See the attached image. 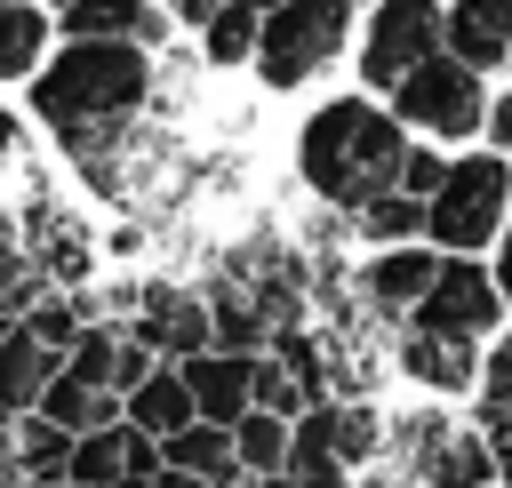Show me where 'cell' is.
<instances>
[{"mask_svg":"<svg viewBox=\"0 0 512 488\" xmlns=\"http://www.w3.org/2000/svg\"><path fill=\"white\" fill-rule=\"evenodd\" d=\"M24 152V128H16V112H0V160H16Z\"/></svg>","mask_w":512,"mask_h":488,"instance_id":"cell-30","label":"cell"},{"mask_svg":"<svg viewBox=\"0 0 512 488\" xmlns=\"http://www.w3.org/2000/svg\"><path fill=\"white\" fill-rule=\"evenodd\" d=\"M480 448H488V472H504L512 480V408H480Z\"/></svg>","mask_w":512,"mask_h":488,"instance_id":"cell-28","label":"cell"},{"mask_svg":"<svg viewBox=\"0 0 512 488\" xmlns=\"http://www.w3.org/2000/svg\"><path fill=\"white\" fill-rule=\"evenodd\" d=\"M176 376H184V392H192V416H208V424H232V416L248 408L256 352H192V360H176Z\"/></svg>","mask_w":512,"mask_h":488,"instance_id":"cell-10","label":"cell"},{"mask_svg":"<svg viewBox=\"0 0 512 488\" xmlns=\"http://www.w3.org/2000/svg\"><path fill=\"white\" fill-rule=\"evenodd\" d=\"M144 88H152V48H136V40H72V48L32 80V112L64 136L72 160L96 168L104 144L136 120Z\"/></svg>","mask_w":512,"mask_h":488,"instance_id":"cell-1","label":"cell"},{"mask_svg":"<svg viewBox=\"0 0 512 488\" xmlns=\"http://www.w3.org/2000/svg\"><path fill=\"white\" fill-rule=\"evenodd\" d=\"M64 32L72 40H160V8L152 0H64Z\"/></svg>","mask_w":512,"mask_h":488,"instance_id":"cell-13","label":"cell"},{"mask_svg":"<svg viewBox=\"0 0 512 488\" xmlns=\"http://www.w3.org/2000/svg\"><path fill=\"white\" fill-rule=\"evenodd\" d=\"M216 488H264V480H240V472H232V480H216Z\"/></svg>","mask_w":512,"mask_h":488,"instance_id":"cell-34","label":"cell"},{"mask_svg":"<svg viewBox=\"0 0 512 488\" xmlns=\"http://www.w3.org/2000/svg\"><path fill=\"white\" fill-rule=\"evenodd\" d=\"M200 312H208V352H264V336H272V320L248 288H216Z\"/></svg>","mask_w":512,"mask_h":488,"instance_id":"cell-18","label":"cell"},{"mask_svg":"<svg viewBox=\"0 0 512 488\" xmlns=\"http://www.w3.org/2000/svg\"><path fill=\"white\" fill-rule=\"evenodd\" d=\"M40 48H48V24L32 16V0H8V8H0V80L32 72Z\"/></svg>","mask_w":512,"mask_h":488,"instance_id":"cell-24","label":"cell"},{"mask_svg":"<svg viewBox=\"0 0 512 488\" xmlns=\"http://www.w3.org/2000/svg\"><path fill=\"white\" fill-rule=\"evenodd\" d=\"M56 8H64V0H56Z\"/></svg>","mask_w":512,"mask_h":488,"instance_id":"cell-40","label":"cell"},{"mask_svg":"<svg viewBox=\"0 0 512 488\" xmlns=\"http://www.w3.org/2000/svg\"><path fill=\"white\" fill-rule=\"evenodd\" d=\"M440 40H448L456 64H472V72L504 64V56H512V0H456V8L440 16Z\"/></svg>","mask_w":512,"mask_h":488,"instance_id":"cell-11","label":"cell"},{"mask_svg":"<svg viewBox=\"0 0 512 488\" xmlns=\"http://www.w3.org/2000/svg\"><path fill=\"white\" fill-rule=\"evenodd\" d=\"M400 464L416 472V488H488V448L472 432H448L440 416H400L392 424Z\"/></svg>","mask_w":512,"mask_h":488,"instance_id":"cell-7","label":"cell"},{"mask_svg":"<svg viewBox=\"0 0 512 488\" xmlns=\"http://www.w3.org/2000/svg\"><path fill=\"white\" fill-rule=\"evenodd\" d=\"M128 424H136V432H152V440H168L176 424H192V392H184L176 360H160L152 376H136V384H128Z\"/></svg>","mask_w":512,"mask_h":488,"instance_id":"cell-15","label":"cell"},{"mask_svg":"<svg viewBox=\"0 0 512 488\" xmlns=\"http://www.w3.org/2000/svg\"><path fill=\"white\" fill-rule=\"evenodd\" d=\"M256 8H280V0H256Z\"/></svg>","mask_w":512,"mask_h":488,"instance_id":"cell-38","label":"cell"},{"mask_svg":"<svg viewBox=\"0 0 512 488\" xmlns=\"http://www.w3.org/2000/svg\"><path fill=\"white\" fill-rule=\"evenodd\" d=\"M504 208H512L504 160H456V168H440V184L424 200V240L432 248H488Z\"/></svg>","mask_w":512,"mask_h":488,"instance_id":"cell-4","label":"cell"},{"mask_svg":"<svg viewBox=\"0 0 512 488\" xmlns=\"http://www.w3.org/2000/svg\"><path fill=\"white\" fill-rule=\"evenodd\" d=\"M344 32H352V0H280L264 8L248 64L264 72V88H304L320 64L344 56Z\"/></svg>","mask_w":512,"mask_h":488,"instance_id":"cell-3","label":"cell"},{"mask_svg":"<svg viewBox=\"0 0 512 488\" xmlns=\"http://www.w3.org/2000/svg\"><path fill=\"white\" fill-rule=\"evenodd\" d=\"M160 464H176V472H192V480H232L240 464H232V432L224 424H208V416H192V424H176L168 440H160Z\"/></svg>","mask_w":512,"mask_h":488,"instance_id":"cell-16","label":"cell"},{"mask_svg":"<svg viewBox=\"0 0 512 488\" xmlns=\"http://www.w3.org/2000/svg\"><path fill=\"white\" fill-rule=\"evenodd\" d=\"M496 312H504V296H496V280L480 272V264H464V256H448L432 280H424V296L408 304V328H424V336H456V344H472V336H488L496 328Z\"/></svg>","mask_w":512,"mask_h":488,"instance_id":"cell-6","label":"cell"},{"mask_svg":"<svg viewBox=\"0 0 512 488\" xmlns=\"http://www.w3.org/2000/svg\"><path fill=\"white\" fill-rule=\"evenodd\" d=\"M0 8H8V0H0Z\"/></svg>","mask_w":512,"mask_h":488,"instance_id":"cell-39","label":"cell"},{"mask_svg":"<svg viewBox=\"0 0 512 488\" xmlns=\"http://www.w3.org/2000/svg\"><path fill=\"white\" fill-rule=\"evenodd\" d=\"M104 488H152V480H104Z\"/></svg>","mask_w":512,"mask_h":488,"instance_id":"cell-36","label":"cell"},{"mask_svg":"<svg viewBox=\"0 0 512 488\" xmlns=\"http://www.w3.org/2000/svg\"><path fill=\"white\" fill-rule=\"evenodd\" d=\"M424 56H440V8H432V0H384V8L368 16L360 72L384 88V80H400V72L424 64Z\"/></svg>","mask_w":512,"mask_h":488,"instance_id":"cell-8","label":"cell"},{"mask_svg":"<svg viewBox=\"0 0 512 488\" xmlns=\"http://www.w3.org/2000/svg\"><path fill=\"white\" fill-rule=\"evenodd\" d=\"M440 152H424V144H400V168H392V192H408V200H432V184H440Z\"/></svg>","mask_w":512,"mask_h":488,"instance_id":"cell-27","label":"cell"},{"mask_svg":"<svg viewBox=\"0 0 512 488\" xmlns=\"http://www.w3.org/2000/svg\"><path fill=\"white\" fill-rule=\"evenodd\" d=\"M480 376H488V400H496V408H512V336L488 352V368H480Z\"/></svg>","mask_w":512,"mask_h":488,"instance_id":"cell-29","label":"cell"},{"mask_svg":"<svg viewBox=\"0 0 512 488\" xmlns=\"http://www.w3.org/2000/svg\"><path fill=\"white\" fill-rule=\"evenodd\" d=\"M328 448H336V464L352 472V464H368V456L384 448V424H376L368 408H344V400H336V416H328Z\"/></svg>","mask_w":512,"mask_h":488,"instance_id":"cell-26","label":"cell"},{"mask_svg":"<svg viewBox=\"0 0 512 488\" xmlns=\"http://www.w3.org/2000/svg\"><path fill=\"white\" fill-rule=\"evenodd\" d=\"M224 432H232V464H240V472H256V480L272 488V480H280V464H288V416L240 408Z\"/></svg>","mask_w":512,"mask_h":488,"instance_id":"cell-19","label":"cell"},{"mask_svg":"<svg viewBox=\"0 0 512 488\" xmlns=\"http://www.w3.org/2000/svg\"><path fill=\"white\" fill-rule=\"evenodd\" d=\"M400 144H408V136H400L392 112H376V104H360V96H336V104H320V112L304 120V136H296V168H304V184H312L320 200L360 208L368 192L392 184Z\"/></svg>","mask_w":512,"mask_h":488,"instance_id":"cell-2","label":"cell"},{"mask_svg":"<svg viewBox=\"0 0 512 488\" xmlns=\"http://www.w3.org/2000/svg\"><path fill=\"white\" fill-rule=\"evenodd\" d=\"M480 112H488V96H480V72H472V64L424 56V64H408V72L392 80V120H416V128H432V136H472Z\"/></svg>","mask_w":512,"mask_h":488,"instance_id":"cell-5","label":"cell"},{"mask_svg":"<svg viewBox=\"0 0 512 488\" xmlns=\"http://www.w3.org/2000/svg\"><path fill=\"white\" fill-rule=\"evenodd\" d=\"M168 8H176L184 24H208V16H216V0H168Z\"/></svg>","mask_w":512,"mask_h":488,"instance_id":"cell-32","label":"cell"},{"mask_svg":"<svg viewBox=\"0 0 512 488\" xmlns=\"http://www.w3.org/2000/svg\"><path fill=\"white\" fill-rule=\"evenodd\" d=\"M440 272V256L432 248H384L368 272H360V296L376 304V312H408L416 296H424V280Z\"/></svg>","mask_w":512,"mask_h":488,"instance_id":"cell-14","label":"cell"},{"mask_svg":"<svg viewBox=\"0 0 512 488\" xmlns=\"http://www.w3.org/2000/svg\"><path fill=\"white\" fill-rule=\"evenodd\" d=\"M32 408H40L48 424H64V432H96V424H120V392H96V384H72V376H48Z\"/></svg>","mask_w":512,"mask_h":488,"instance_id":"cell-20","label":"cell"},{"mask_svg":"<svg viewBox=\"0 0 512 488\" xmlns=\"http://www.w3.org/2000/svg\"><path fill=\"white\" fill-rule=\"evenodd\" d=\"M40 488H80V480H40Z\"/></svg>","mask_w":512,"mask_h":488,"instance_id":"cell-37","label":"cell"},{"mask_svg":"<svg viewBox=\"0 0 512 488\" xmlns=\"http://www.w3.org/2000/svg\"><path fill=\"white\" fill-rule=\"evenodd\" d=\"M256 24H264V8H256V0H216V16L200 24V32H208V64H248Z\"/></svg>","mask_w":512,"mask_h":488,"instance_id":"cell-22","label":"cell"},{"mask_svg":"<svg viewBox=\"0 0 512 488\" xmlns=\"http://www.w3.org/2000/svg\"><path fill=\"white\" fill-rule=\"evenodd\" d=\"M352 216H360V232H368L376 248H384V240H416V232H424V200H408V192H392V184H384V192H368Z\"/></svg>","mask_w":512,"mask_h":488,"instance_id":"cell-23","label":"cell"},{"mask_svg":"<svg viewBox=\"0 0 512 488\" xmlns=\"http://www.w3.org/2000/svg\"><path fill=\"white\" fill-rule=\"evenodd\" d=\"M32 256H40V280H80L88 272V240L56 208H32Z\"/></svg>","mask_w":512,"mask_h":488,"instance_id":"cell-21","label":"cell"},{"mask_svg":"<svg viewBox=\"0 0 512 488\" xmlns=\"http://www.w3.org/2000/svg\"><path fill=\"white\" fill-rule=\"evenodd\" d=\"M152 488H208V480H192V472H176V464H160V472H152Z\"/></svg>","mask_w":512,"mask_h":488,"instance_id":"cell-31","label":"cell"},{"mask_svg":"<svg viewBox=\"0 0 512 488\" xmlns=\"http://www.w3.org/2000/svg\"><path fill=\"white\" fill-rule=\"evenodd\" d=\"M48 376H56V352L24 320H0V416H24Z\"/></svg>","mask_w":512,"mask_h":488,"instance_id":"cell-12","label":"cell"},{"mask_svg":"<svg viewBox=\"0 0 512 488\" xmlns=\"http://www.w3.org/2000/svg\"><path fill=\"white\" fill-rule=\"evenodd\" d=\"M128 344H144L152 360H192V352H208V312L184 288H144V312L128 320Z\"/></svg>","mask_w":512,"mask_h":488,"instance_id":"cell-9","label":"cell"},{"mask_svg":"<svg viewBox=\"0 0 512 488\" xmlns=\"http://www.w3.org/2000/svg\"><path fill=\"white\" fill-rule=\"evenodd\" d=\"M496 296L512 304V240H504V264H496Z\"/></svg>","mask_w":512,"mask_h":488,"instance_id":"cell-33","label":"cell"},{"mask_svg":"<svg viewBox=\"0 0 512 488\" xmlns=\"http://www.w3.org/2000/svg\"><path fill=\"white\" fill-rule=\"evenodd\" d=\"M88 312H96L88 296H32V304H24V328H32L48 352H64V344L88 328Z\"/></svg>","mask_w":512,"mask_h":488,"instance_id":"cell-25","label":"cell"},{"mask_svg":"<svg viewBox=\"0 0 512 488\" xmlns=\"http://www.w3.org/2000/svg\"><path fill=\"white\" fill-rule=\"evenodd\" d=\"M400 368L416 376V384H432V392H464L480 368H472V344H456V336H424V328H408L400 336Z\"/></svg>","mask_w":512,"mask_h":488,"instance_id":"cell-17","label":"cell"},{"mask_svg":"<svg viewBox=\"0 0 512 488\" xmlns=\"http://www.w3.org/2000/svg\"><path fill=\"white\" fill-rule=\"evenodd\" d=\"M368 488H408V480H384V472H376V480H368Z\"/></svg>","mask_w":512,"mask_h":488,"instance_id":"cell-35","label":"cell"}]
</instances>
